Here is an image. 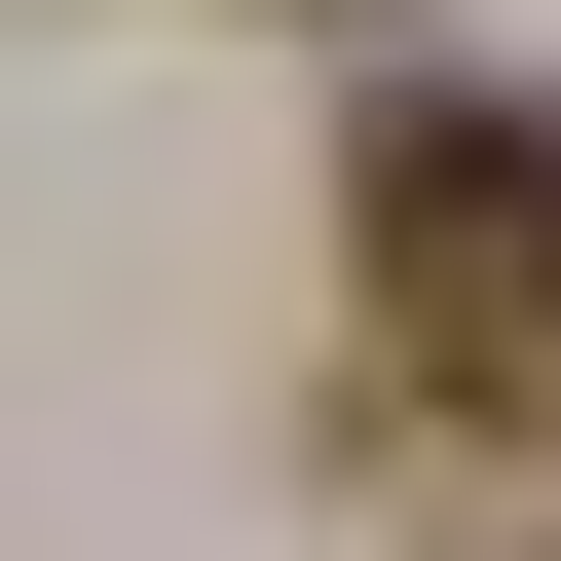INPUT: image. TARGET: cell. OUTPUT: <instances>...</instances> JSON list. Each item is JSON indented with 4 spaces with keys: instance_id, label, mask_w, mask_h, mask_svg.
Returning <instances> with one entry per match:
<instances>
[{
    "instance_id": "1",
    "label": "cell",
    "mask_w": 561,
    "mask_h": 561,
    "mask_svg": "<svg viewBox=\"0 0 561 561\" xmlns=\"http://www.w3.org/2000/svg\"><path fill=\"white\" fill-rule=\"evenodd\" d=\"M337 262H375V375L412 412H561V113H486V76H375V150H337Z\"/></svg>"
}]
</instances>
